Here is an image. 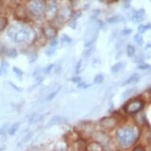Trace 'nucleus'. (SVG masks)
Listing matches in <instances>:
<instances>
[{
  "mask_svg": "<svg viewBox=\"0 0 151 151\" xmlns=\"http://www.w3.org/2000/svg\"><path fill=\"white\" fill-rule=\"evenodd\" d=\"M139 68L142 70L150 69V66H149L148 64H146V63H141V64L139 66Z\"/></svg>",
  "mask_w": 151,
  "mask_h": 151,
  "instance_id": "obj_30",
  "label": "nucleus"
},
{
  "mask_svg": "<svg viewBox=\"0 0 151 151\" xmlns=\"http://www.w3.org/2000/svg\"><path fill=\"white\" fill-rule=\"evenodd\" d=\"M143 58H142V56H140V55H138L137 56V58L135 59V61H136L138 63H142L143 62Z\"/></svg>",
  "mask_w": 151,
  "mask_h": 151,
  "instance_id": "obj_33",
  "label": "nucleus"
},
{
  "mask_svg": "<svg viewBox=\"0 0 151 151\" xmlns=\"http://www.w3.org/2000/svg\"><path fill=\"white\" fill-rule=\"evenodd\" d=\"M44 33H45V36L47 37V39H52H52H55V37H56L57 31L52 26H48V27L45 28Z\"/></svg>",
  "mask_w": 151,
  "mask_h": 151,
  "instance_id": "obj_7",
  "label": "nucleus"
},
{
  "mask_svg": "<svg viewBox=\"0 0 151 151\" xmlns=\"http://www.w3.org/2000/svg\"><path fill=\"white\" fill-rule=\"evenodd\" d=\"M60 89H57V90H55V91L53 92V93H50L49 95H48V97H47V101H52V100L53 99V98H54V97H55L56 95H57V93H59V91H60Z\"/></svg>",
  "mask_w": 151,
  "mask_h": 151,
  "instance_id": "obj_26",
  "label": "nucleus"
},
{
  "mask_svg": "<svg viewBox=\"0 0 151 151\" xmlns=\"http://www.w3.org/2000/svg\"><path fill=\"white\" fill-rule=\"evenodd\" d=\"M29 10L32 14L37 17L41 16L43 13L45 12V6L43 2L39 0H33L29 3Z\"/></svg>",
  "mask_w": 151,
  "mask_h": 151,
  "instance_id": "obj_4",
  "label": "nucleus"
},
{
  "mask_svg": "<svg viewBox=\"0 0 151 151\" xmlns=\"http://www.w3.org/2000/svg\"><path fill=\"white\" fill-rule=\"evenodd\" d=\"M100 123H101V127H103L104 128L111 130V129L114 128L116 125V119L113 117H106V118L102 119Z\"/></svg>",
  "mask_w": 151,
  "mask_h": 151,
  "instance_id": "obj_5",
  "label": "nucleus"
},
{
  "mask_svg": "<svg viewBox=\"0 0 151 151\" xmlns=\"http://www.w3.org/2000/svg\"><path fill=\"white\" fill-rule=\"evenodd\" d=\"M89 86V84H86L85 82H81L79 83H78V89H87Z\"/></svg>",
  "mask_w": 151,
  "mask_h": 151,
  "instance_id": "obj_24",
  "label": "nucleus"
},
{
  "mask_svg": "<svg viewBox=\"0 0 151 151\" xmlns=\"http://www.w3.org/2000/svg\"><path fill=\"white\" fill-rule=\"evenodd\" d=\"M8 36L12 38L15 42L24 43L30 40L32 36V30L27 26H21L17 28L12 26L8 30Z\"/></svg>",
  "mask_w": 151,
  "mask_h": 151,
  "instance_id": "obj_2",
  "label": "nucleus"
},
{
  "mask_svg": "<svg viewBox=\"0 0 151 151\" xmlns=\"http://www.w3.org/2000/svg\"><path fill=\"white\" fill-rule=\"evenodd\" d=\"M55 50L54 47H50L45 50V54L47 55V56H52V55L55 53Z\"/></svg>",
  "mask_w": 151,
  "mask_h": 151,
  "instance_id": "obj_21",
  "label": "nucleus"
},
{
  "mask_svg": "<svg viewBox=\"0 0 151 151\" xmlns=\"http://www.w3.org/2000/svg\"><path fill=\"white\" fill-rule=\"evenodd\" d=\"M40 115H37V114H34L33 116H31V118L29 119V123L30 124H33V123H36V122L39 121L40 119Z\"/></svg>",
  "mask_w": 151,
  "mask_h": 151,
  "instance_id": "obj_19",
  "label": "nucleus"
},
{
  "mask_svg": "<svg viewBox=\"0 0 151 151\" xmlns=\"http://www.w3.org/2000/svg\"><path fill=\"white\" fill-rule=\"evenodd\" d=\"M7 127H8V124H4L2 126L1 129H0V134H5L6 132H7Z\"/></svg>",
  "mask_w": 151,
  "mask_h": 151,
  "instance_id": "obj_25",
  "label": "nucleus"
},
{
  "mask_svg": "<svg viewBox=\"0 0 151 151\" xmlns=\"http://www.w3.org/2000/svg\"><path fill=\"white\" fill-rule=\"evenodd\" d=\"M150 27V26H146V25H140L139 28H138V30H139V32H140V33H143V32H145L147 30V29Z\"/></svg>",
  "mask_w": 151,
  "mask_h": 151,
  "instance_id": "obj_27",
  "label": "nucleus"
},
{
  "mask_svg": "<svg viewBox=\"0 0 151 151\" xmlns=\"http://www.w3.org/2000/svg\"><path fill=\"white\" fill-rule=\"evenodd\" d=\"M119 144L124 148H128L135 142L138 138L136 130L131 127H122L116 131Z\"/></svg>",
  "mask_w": 151,
  "mask_h": 151,
  "instance_id": "obj_1",
  "label": "nucleus"
},
{
  "mask_svg": "<svg viewBox=\"0 0 151 151\" xmlns=\"http://www.w3.org/2000/svg\"><path fill=\"white\" fill-rule=\"evenodd\" d=\"M63 41L67 43H70L71 42V39H70L69 37H67V35H63Z\"/></svg>",
  "mask_w": 151,
  "mask_h": 151,
  "instance_id": "obj_32",
  "label": "nucleus"
},
{
  "mask_svg": "<svg viewBox=\"0 0 151 151\" xmlns=\"http://www.w3.org/2000/svg\"><path fill=\"white\" fill-rule=\"evenodd\" d=\"M139 79V76L138 74H133L131 77L129 78L128 79H127L125 82L122 84V86H127V85L132 84L134 82H137Z\"/></svg>",
  "mask_w": 151,
  "mask_h": 151,
  "instance_id": "obj_9",
  "label": "nucleus"
},
{
  "mask_svg": "<svg viewBox=\"0 0 151 151\" xmlns=\"http://www.w3.org/2000/svg\"><path fill=\"white\" fill-rule=\"evenodd\" d=\"M93 47H89V48H87V49H86L83 52V53H82V56H83V58H88L89 57L90 55H91V54L93 53Z\"/></svg>",
  "mask_w": 151,
  "mask_h": 151,
  "instance_id": "obj_17",
  "label": "nucleus"
},
{
  "mask_svg": "<svg viewBox=\"0 0 151 151\" xmlns=\"http://www.w3.org/2000/svg\"><path fill=\"white\" fill-rule=\"evenodd\" d=\"M3 51V45H0V53H2Z\"/></svg>",
  "mask_w": 151,
  "mask_h": 151,
  "instance_id": "obj_37",
  "label": "nucleus"
},
{
  "mask_svg": "<svg viewBox=\"0 0 151 151\" xmlns=\"http://www.w3.org/2000/svg\"><path fill=\"white\" fill-rule=\"evenodd\" d=\"M53 67H54V64L48 65V66H47V67L45 68V70H44L45 74H49L50 72L52 70V69H53Z\"/></svg>",
  "mask_w": 151,
  "mask_h": 151,
  "instance_id": "obj_28",
  "label": "nucleus"
},
{
  "mask_svg": "<svg viewBox=\"0 0 151 151\" xmlns=\"http://www.w3.org/2000/svg\"><path fill=\"white\" fill-rule=\"evenodd\" d=\"M131 29H125V30H124L123 33H124V34H129V33H131Z\"/></svg>",
  "mask_w": 151,
  "mask_h": 151,
  "instance_id": "obj_36",
  "label": "nucleus"
},
{
  "mask_svg": "<svg viewBox=\"0 0 151 151\" xmlns=\"http://www.w3.org/2000/svg\"><path fill=\"white\" fill-rule=\"evenodd\" d=\"M56 3L55 0H48L47 3V5L45 6L46 7V13H47V16H50L52 17H53L57 10V6H56Z\"/></svg>",
  "mask_w": 151,
  "mask_h": 151,
  "instance_id": "obj_6",
  "label": "nucleus"
},
{
  "mask_svg": "<svg viewBox=\"0 0 151 151\" xmlns=\"http://www.w3.org/2000/svg\"><path fill=\"white\" fill-rule=\"evenodd\" d=\"M144 104L145 103L142 100H132L124 106V111H126L127 114H134L142 109Z\"/></svg>",
  "mask_w": 151,
  "mask_h": 151,
  "instance_id": "obj_3",
  "label": "nucleus"
},
{
  "mask_svg": "<svg viewBox=\"0 0 151 151\" xmlns=\"http://www.w3.org/2000/svg\"><path fill=\"white\" fill-rule=\"evenodd\" d=\"M136 92H137L136 88H130V89H127V90H125L123 93H122V97H123V98H127V97H130V96L132 95V94L135 93Z\"/></svg>",
  "mask_w": 151,
  "mask_h": 151,
  "instance_id": "obj_12",
  "label": "nucleus"
},
{
  "mask_svg": "<svg viewBox=\"0 0 151 151\" xmlns=\"http://www.w3.org/2000/svg\"><path fill=\"white\" fill-rule=\"evenodd\" d=\"M144 17H145V12H144L143 10H139V11H137L135 12L134 15V19L133 20L134 22H140V21H142L144 19Z\"/></svg>",
  "mask_w": 151,
  "mask_h": 151,
  "instance_id": "obj_10",
  "label": "nucleus"
},
{
  "mask_svg": "<svg viewBox=\"0 0 151 151\" xmlns=\"http://www.w3.org/2000/svg\"><path fill=\"white\" fill-rule=\"evenodd\" d=\"M132 151H145V150L142 146H138L136 148H134Z\"/></svg>",
  "mask_w": 151,
  "mask_h": 151,
  "instance_id": "obj_35",
  "label": "nucleus"
},
{
  "mask_svg": "<svg viewBox=\"0 0 151 151\" xmlns=\"http://www.w3.org/2000/svg\"><path fill=\"white\" fill-rule=\"evenodd\" d=\"M63 121H64V118H63L61 116H54L48 123V126H52V125L60 124V123H62Z\"/></svg>",
  "mask_w": 151,
  "mask_h": 151,
  "instance_id": "obj_11",
  "label": "nucleus"
},
{
  "mask_svg": "<svg viewBox=\"0 0 151 151\" xmlns=\"http://www.w3.org/2000/svg\"><path fill=\"white\" fill-rule=\"evenodd\" d=\"M7 24V21L6 18H0V31L6 27V25Z\"/></svg>",
  "mask_w": 151,
  "mask_h": 151,
  "instance_id": "obj_20",
  "label": "nucleus"
},
{
  "mask_svg": "<svg viewBox=\"0 0 151 151\" xmlns=\"http://www.w3.org/2000/svg\"><path fill=\"white\" fill-rule=\"evenodd\" d=\"M134 40H135V42L138 44L139 45H142L143 44V39H142V37L140 34H136L134 36Z\"/></svg>",
  "mask_w": 151,
  "mask_h": 151,
  "instance_id": "obj_18",
  "label": "nucleus"
},
{
  "mask_svg": "<svg viewBox=\"0 0 151 151\" xmlns=\"http://www.w3.org/2000/svg\"><path fill=\"white\" fill-rule=\"evenodd\" d=\"M123 67H124L123 63H116V64L113 65V66L111 67V71L113 72V73H116V72L119 71V70L123 68Z\"/></svg>",
  "mask_w": 151,
  "mask_h": 151,
  "instance_id": "obj_14",
  "label": "nucleus"
},
{
  "mask_svg": "<svg viewBox=\"0 0 151 151\" xmlns=\"http://www.w3.org/2000/svg\"><path fill=\"white\" fill-rule=\"evenodd\" d=\"M86 150L87 151H103L104 148L101 143H98L97 142H93L89 144L86 146Z\"/></svg>",
  "mask_w": 151,
  "mask_h": 151,
  "instance_id": "obj_8",
  "label": "nucleus"
},
{
  "mask_svg": "<svg viewBox=\"0 0 151 151\" xmlns=\"http://www.w3.org/2000/svg\"><path fill=\"white\" fill-rule=\"evenodd\" d=\"M57 45H58V40H56V39H52V40H51V42H50V47H55Z\"/></svg>",
  "mask_w": 151,
  "mask_h": 151,
  "instance_id": "obj_31",
  "label": "nucleus"
},
{
  "mask_svg": "<svg viewBox=\"0 0 151 151\" xmlns=\"http://www.w3.org/2000/svg\"><path fill=\"white\" fill-rule=\"evenodd\" d=\"M104 81V76L102 74H97L93 78V82L96 84H101Z\"/></svg>",
  "mask_w": 151,
  "mask_h": 151,
  "instance_id": "obj_16",
  "label": "nucleus"
},
{
  "mask_svg": "<svg viewBox=\"0 0 151 151\" xmlns=\"http://www.w3.org/2000/svg\"><path fill=\"white\" fill-rule=\"evenodd\" d=\"M82 63H83V60H79V62L78 63L77 66H76V72L77 73H80L83 70V66H82Z\"/></svg>",
  "mask_w": 151,
  "mask_h": 151,
  "instance_id": "obj_22",
  "label": "nucleus"
},
{
  "mask_svg": "<svg viewBox=\"0 0 151 151\" xmlns=\"http://www.w3.org/2000/svg\"><path fill=\"white\" fill-rule=\"evenodd\" d=\"M19 128V124L18 123H16V124H14L12 126L10 127L9 131H8V134L10 135H14V134L17 132V131Z\"/></svg>",
  "mask_w": 151,
  "mask_h": 151,
  "instance_id": "obj_13",
  "label": "nucleus"
},
{
  "mask_svg": "<svg viewBox=\"0 0 151 151\" xmlns=\"http://www.w3.org/2000/svg\"><path fill=\"white\" fill-rule=\"evenodd\" d=\"M72 82H74V83H79L81 82V78L74 77V78H72Z\"/></svg>",
  "mask_w": 151,
  "mask_h": 151,
  "instance_id": "obj_34",
  "label": "nucleus"
},
{
  "mask_svg": "<svg viewBox=\"0 0 151 151\" xmlns=\"http://www.w3.org/2000/svg\"><path fill=\"white\" fill-rule=\"evenodd\" d=\"M9 55H10V57H11V58L16 57V56H17V52H16V50L15 49L10 50V53H9Z\"/></svg>",
  "mask_w": 151,
  "mask_h": 151,
  "instance_id": "obj_29",
  "label": "nucleus"
},
{
  "mask_svg": "<svg viewBox=\"0 0 151 151\" xmlns=\"http://www.w3.org/2000/svg\"><path fill=\"white\" fill-rule=\"evenodd\" d=\"M127 53L129 57H132L135 53V47L132 45H128L127 47Z\"/></svg>",
  "mask_w": 151,
  "mask_h": 151,
  "instance_id": "obj_15",
  "label": "nucleus"
},
{
  "mask_svg": "<svg viewBox=\"0 0 151 151\" xmlns=\"http://www.w3.org/2000/svg\"><path fill=\"white\" fill-rule=\"evenodd\" d=\"M13 71L14 72L15 74H17L18 77H22L23 74V72L22 70H20L19 68H17V67H14V68H13Z\"/></svg>",
  "mask_w": 151,
  "mask_h": 151,
  "instance_id": "obj_23",
  "label": "nucleus"
}]
</instances>
